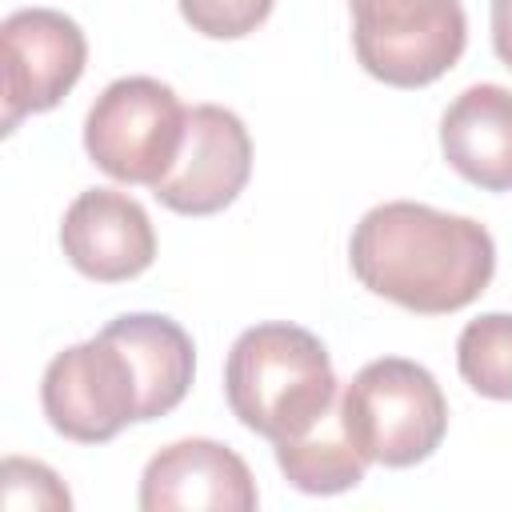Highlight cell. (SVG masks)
Wrapping results in <instances>:
<instances>
[{
	"label": "cell",
	"instance_id": "obj_11",
	"mask_svg": "<svg viewBox=\"0 0 512 512\" xmlns=\"http://www.w3.org/2000/svg\"><path fill=\"white\" fill-rule=\"evenodd\" d=\"M444 160L488 192L512 188V92L504 84L464 88L440 120Z\"/></svg>",
	"mask_w": 512,
	"mask_h": 512
},
{
	"label": "cell",
	"instance_id": "obj_12",
	"mask_svg": "<svg viewBox=\"0 0 512 512\" xmlns=\"http://www.w3.org/2000/svg\"><path fill=\"white\" fill-rule=\"evenodd\" d=\"M104 336L128 356L140 388V420H156L172 412L196 372V348L192 336L156 312H128L104 324Z\"/></svg>",
	"mask_w": 512,
	"mask_h": 512
},
{
	"label": "cell",
	"instance_id": "obj_10",
	"mask_svg": "<svg viewBox=\"0 0 512 512\" xmlns=\"http://www.w3.org/2000/svg\"><path fill=\"white\" fill-rule=\"evenodd\" d=\"M256 480L248 464L216 440L192 436L160 448L140 476V508L144 512H176V508H216V512H252Z\"/></svg>",
	"mask_w": 512,
	"mask_h": 512
},
{
	"label": "cell",
	"instance_id": "obj_7",
	"mask_svg": "<svg viewBox=\"0 0 512 512\" xmlns=\"http://www.w3.org/2000/svg\"><path fill=\"white\" fill-rule=\"evenodd\" d=\"M4 44V132L28 112L56 108L80 80L88 44L72 16L52 8H20L0 28Z\"/></svg>",
	"mask_w": 512,
	"mask_h": 512
},
{
	"label": "cell",
	"instance_id": "obj_2",
	"mask_svg": "<svg viewBox=\"0 0 512 512\" xmlns=\"http://www.w3.org/2000/svg\"><path fill=\"white\" fill-rule=\"evenodd\" d=\"M224 392L244 428L280 444L304 436L336 404V372L308 328L256 324L228 352Z\"/></svg>",
	"mask_w": 512,
	"mask_h": 512
},
{
	"label": "cell",
	"instance_id": "obj_16",
	"mask_svg": "<svg viewBox=\"0 0 512 512\" xmlns=\"http://www.w3.org/2000/svg\"><path fill=\"white\" fill-rule=\"evenodd\" d=\"M0 504L4 508H68L72 496L68 488L60 484V476L36 460H20V456H8L4 468H0Z\"/></svg>",
	"mask_w": 512,
	"mask_h": 512
},
{
	"label": "cell",
	"instance_id": "obj_1",
	"mask_svg": "<svg viewBox=\"0 0 512 512\" xmlns=\"http://www.w3.org/2000/svg\"><path fill=\"white\" fill-rule=\"evenodd\" d=\"M348 256L368 292L424 316L468 308L496 268V244L484 224L412 200L364 212Z\"/></svg>",
	"mask_w": 512,
	"mask_h": 512
},
{
	"label": "cell",
	"instance_id": "obj_15",
	"mask_svg": "<svg viewBox=\"0 0 512 512\" xmlns=\"http://www.w3.org/2000/svg\"><path fill=\"white\" fill-rule=\"evenodd\" d=\"M180 12L200 36L236 40L268 20L272 0H180Z\"/></svg>",
	"mask_w": 512,
	"mask_h": 512
},
{
	"label": "cell",
	"instance_id": "obj_13",
	"mask_svg": "<svg viewBox=\"0 0 512 512\" xmlns=\"http://www.w3.org/2000/svg\"><path fill=\"white\" fill-rule=\"evenodd\" d=\"M276 464L288 476V484H296L300 492H312V496H332V492L356 488L368 468V460L356 452V444L344 432L340 404H332L304 436L280 440Z\"/></svg>",
	"mask_w": 512,
	"mask_h": 512
},
{
	"label": "cell",
	"instance_id": "obj_5",
	"mask_svg": "<svg viewBox=\"0 0 512 512\" xmlns=\"http://www.w3.org/2000/svg\"><path fill=\"white\" fill-rule=\"evenodd\" d=\"M348 8L356 60L392 88L440 80L468 40L460 0H348Z\"/></svg>",
	"mask_w": 512,
	"mask_h": 512
},
{
	"label": "cell",
	"instance_id": "obj_6",
	"mask_svg": "<svg viewBox=\"0 0 512 512\" xmlns=\"http://www.w3.org/2000/svg\"><path fill=\"white\" fill-rule=\"evenodd\" d=\"M40 404L48 424L80 444H104L140 420L136 372L104 332L52 356L40 380Z\"/></svg>",
	"mask_w": 512,
	"mask_h": 512
},
{
	"label": "cell",
	"instance_id": "obj_4",
	"mask_svg": "<svg viewBox=\"0 0 512 512\" xmlns=\"http://www.w3.org/2000/svg\"><path fill=\"white\" fill-rule=\"evenodd\" d=\"M184 128L188 108L168 84L152 76H124L96 96L84 120V148L112 180L152 188L176 164Z\"/></svg>",
	"mask_w": 512,
	"mask_h": 512
},
{
	"label": "cell",
	"instance_id": "obj_3",
	"mask_svg": "<svg viewBox=\"0 0 512 512\" xmlns=\"http://www.w3.org/2000/svg\"><path fill=\"white\" fill-rule=\"evenodd\" d=\"M340 420L368 464L408 468L440 448L448 432V404L424 364L384 356L352 376L340 396Z\"/></svg>",
	"mask_w": 512,
	"mask_h": 512
},
{
	"label": "cell",
	"instance_id": "obj_8",
	"mask_svg": "<svg viewBox=\"0 0 512 512\" xmlns=\"http://www.w3.org/2000/svg\"><path fill=\"white\" fill-rule=\"evenodd\" d=\"M252 172V140L236 112L220 104L188 108V128L176 164L152 184L156 200L180 216H212L228 208Z\"/></svg>",
	"mask_w": 512,
	"mask_h": 512
},
{
	"label": "cell",
	"instance_id": "obj_14",
	"mask_svg": "<svg viewBox=\"0 0 512 512\" xmlns=\"http://www.w3.org/2000/svg\"><path fill=\"white\" fill-rule=\"evenodd\" d=\"M460 376L488 400H512V316L484 312L456 340Z\"/></svg>",
	"mask_w": 512,
	"mask_h": 512
},
{
	"label": "cell",
	"instance_id": "obj_17",
	"mask_svg": "<svg viewBox=\"0 0 512 512\" xmlns=\"http://www.w3.org/2000/svg\"><path fill=\"white\" fill-rule=\"evenodd\" d=\"M492 48L512 68V0H492Z\"/></svg>",
	"mask_w": 512,
	"mask_h": 512
},
{
	"label": "cell",
	"instance_id": "obj_9",
	"mask_svg": "<svg viewBox=\"0 0 512 512\" xmlns=\"http://www.w3.org/2000/svg\"><path fill=\"white\" fill-rule=\"evenodd\" d=\"M60 244L76 272L100 284L140 276L156 256V232L148 212L116 188L80 192L64 212Z\"/></svg>",
	"mask_w": 512,
	"mask_h": 512
}]
</instances>
